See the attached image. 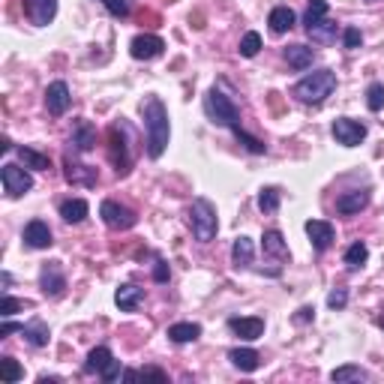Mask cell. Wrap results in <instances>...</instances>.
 <instances>
[{
    "mask_svg": "<svg viewBox=\"0 0 384 384\" xmlns=\"http://www.w3.org/2000/svg\"><path fill=\"white\" fill-rule=\"evenodd\" d=\"M87 213H90V205H87L84 198H70V201H63V205H60V217H63V222L78 225V222L87 219Z\"/></svg>",
    "mask_w": 384,
    "mask_h": 384,
    "instance_id": "cb8c5ba5",
    "label": "cell"
},
{
    "mask_svg": "<svg viewBox=\"0 0 384 384\" xmlns=\"http://www.w3.org/2000/svg\"><path fill=\"white\" fill-rule=\"evenodd\" d=\"M15 153H18V160L25 162V168H33V172H49V168H51L49 156L39 153V151H33V148H18Z\"/></svg>",
    "mask_w": 384,
    "mask_h": 384,
    "instance_id": "4316f807",
    "label": "cell"
},
{
    "mask_svg": "<svg viewBox=\"0 0 384 384\" xmlns=\"http://www.w3.org/2000/svg\"><path fill=\"white\" fill-rule=\"evenodd\" d=\"M229 327L241 340H262L264 319H229Z\"/></svg>",
    "mask_w": 384,
    "mask_h": 384,
    "instance_id": "d6986e66",
    "label": "cell"
},
{
    "mask_svg": "<svg viewBox=\"0 0 384 384\" xmlns=\"http://www.w3.org/2000/svg\"><path fill=\"white\" fill-rule=\"evenodd\" d=\"M18 309H25V300L4 295V303H0V315H4V319H13V315H15Z\"/></svg>",
    "mask_w": 384,
    "mask_h": 384,
    "instance_id": "ab89813d",
    "label": "cell"
},
{
    "mask_svg": "<svg viewBox=\"0 0 384 384\" xmlns=\"http://www.w3.org/2000/svg\"><path fill=\"white\" fill-rule=\"evenodd\" d=\"M144 300V291L139 288V286H129V282H127V286H120L117 291H115V303H117V307L123 309V312H135V309H139V303Z\"/></svg>",
    "mask_w": 384,
    "mask_h": 384,
    "instance_id": "ffe728a7",
    "label": "cell"
},
{
    "mask_svg": "<svg viewBox=\"0 0 384 384\" xmlns=\"http://www.w3.org/2000/svg\"><path fill=\"white\" fill-rule=\"evenodd\" d=\"M231 132L237 135V141H241V144H243V148L250 151V153H264V151H267V144H264V141H258V139H252V135H246L241 127L231 129Z\"/></svg>",
    "mask_w": 384,
    "mask_h": 384,
    "instance_id": "74e56055",
    "label": "cell"
},
{
    "mask_svg": "<svg viewBox=\"0 0 384 384\" xmlns=\"http://www.w3.org/2000/svg\"><path fill=\"white\" fill-rule=\"evenodd\" d=\"M343 42H345V49H360V45H364V33H360L357 27H345Z\"/></svg>",
    "mask_w": 384,
    "mask_h": 384,
    "instance_id": "60d3db41",
    "label": "cell"
},
{
    "mask_svg": "<svg viewBox=\"0 0 384 384\" xmlns=\"http://www.w3.org/2000/svg\"><path fill=\"white\" fill-rule=\"evenodd\" d=\"M189 225H192V234H196V241L201 243H210L213 237H217V207L210 205L207 198H196L189 205Z\"/></svg>",
    "mask_w": 384,
    "mask_h": 384,
    "instance_id": "277c9868",
    "label": "cell"
},
{
    "mask_svg": "<svg viewBox=\"0 0 384 384\" xmlns=\"http://www.w3.org/2000/svg\"><path fill=\"white\" fill-rule=\"evenodd\" d=\"M141 378H156V381H168V376L162 369H156V366H144L141 369Z\"/></svg>",
    "mask_w": 384,
    "mask_h": 384,
    "instance_id": "f6af8a7d",
    "label": "cell"
},
{
    "mask_svg": "<svg viewBox=\"0 0 384 384\" xmlns=\"http://www.w3.org/2000/svg\"><path fill=\"white\" fill-rule=\"evenodd\" d=\"M366 378H369V372L360 369V366H352V364L331 372V381H336V384H343V381H366Z\"/></svg>",
    "mask_w": 384,
    "mask_h": 384,
    "instance_id": "4dcf8cb0",
    "label": "cell"
},
{
    "mask_svg": "<svg viewBox=\"0 0 384 384\" xmlns=\"http://www.w3.org/2000/svg\"><path fill=\"white\" fill-rule=\"evenodd\" d=\"M99 378H103V381H117V378H123V366H120V360H115V357H111L108 360V364H105V369L103 372H99Z\"/></svg>",
    "mask_w": 384,
    "mask_h": 384,
    "instance_id": "f35d334b",
    "label": "cell"
},
{
    "mask_svg": "<svg viewBox=\"0 0 384 384\" xmlns=\"http://www.w3.org/2000/svg\"><path fill=\"white\" fill-rule=\"evenodd\" d=\"M252 255H255V250H252V241H250V237H237L234 246H231V262H234V267H237V270H246V267L252 264Z\"/></svg>",
    "mask_w": 384,
    "mask_h": 384,
    "instance_id": "d4e9b609",
    "label": "cell"
},
{
    "mask_svg": "<svg viewBox=\"0 0 384 384\" xmlns=\"http://www.w3.org/2000/svg\"><path fill=\"white\" fill-rule=\"evenodd\" d=\"M25 243L30 246V250H49V246L54 243L51 241V229H49V222H42V219H33L25 225Z\"/></svg>",
    "mask_w": 384,
    "mask_h": 384,
    "instance_id": "9a60e30c",
    "label": "cell"
},
{
    "mask_svg": "<svg viewBox=\"0 0 384 384\" xmlns=\"http://www.w3.org/2000/svg\"><path fill=\"white\" fill-rule=\"evenodd\" d=\"M58 381H60L58 376H42V378H39V384H58Z\"/></svg>",
    "mask_w": 384,
    "mask_h": 384,
    "instance_id": "681fc988",
    "label": "cell"
},
{
    "mask_svg": "<svg viewBox=\"0 0 384 384\" xmlns=\"http://www.w3.org/2000/svg\"><path fill=\"white\" fill-rule=\"evenodd\" d=\"M168 276H172V270H168V264L160 258V262H156V267H153V279H156V282H168Z\"/></svg>",
    "mask_w": 384,
    "mask_h": 384,
    "instance_id": "ee69618b",
    "label": "cell"
},
{
    "mask_svg": "<svg viewBox=\"0 0 384 384\" xmlns=\"http://www.w3.org/2000/svg\"><path fill=\"white\" fill-rule=\"evenodd\" d=\"M366 205H369V189H352V192H345V196L336 198V210L345 213V217L360 213Z\"/></svg>",
    "mask_w": 384,
    "mask_h": 384,
    "instance_id": "ac0fdd59",
    "label": "cell"
},
{
    "mask_svg": "<svg viewBox=\"0 0 384 384\" xmlns=\"http://www.w3.org/2000/svg\"><path fill=\"white\" fill-rule=\"evenodd\" d=\"M258 210L262 213H276L279 210V189L276 186H264L258 192Z\"/></svg>",
    "mask_w": 384,
    "mask_h": 384,
    "instance_id": "d6a6232c",
    "label": "cell"
},
{
    "mask_svg": "<svg viewBox=\"0 0 384 384\" xmlns=\"http://www.w3.org/2000/svg\"><path fill=\"white\" fill-rule=\"evenodd\" d=\"M229 360H231V364L241 369V372H255L258 364H262V354H258L255 348H231Z\"/></svg>",
    "mask_w": 384,
    "mask_h": 384,
    "instance_id": "44dd1931",
    "label": "cell"
},
{
    "mask_svg": "<svg viewBox=\"0 0 384 384\" xmlns=\"http://www.w3.org/2000/svg\"><path fill=\"white\" fill-rule=\"evenodd\" d=\"M0 378L6 384H15V381L25 378V369H21V364L15 357H0Z\"/></svg>",
    "mask_w": 384,
    "mask_h": 384,
    "instance_id": "f546056e",
    "label": "cell"
},
{
    "mask_svg": "<svg viewBox=\"0 0 384 384\" xmlns=\"http://www.w3.org/2000/svg\"><path fill=\"white\" fill-rule=\"evenodd\" d=\"M108 156H111V162H115L117 177H127L132 168V160H129V144L123 139V127L108 129Z\"/></svg>",
    "mask_w": 384,
    "mask_h": 384,
    "instance_id": "5b68a950",
    "label": "cell"
},
{
    "mask_svg": "<svg viewBox=\"0 0 384 384\" xmlns=\"http://www.w3.org/2000/svg\"><path fill=\"white\" fill-rule=\"evenodd\" d=\"M286 60L291 70H309L312 60H315V51L307 49V45H288L286 49Z\"/></svg>",
    "mask_w": 384,
    "mask_h": 384,
    "instance_id": "484cf974",
    "label": "cell"
},
{
    "mask_svg": "<svg viewBox=\"0 0 384 384\" xmlns=\"http://www.w3.org/2000/svg\"><path fill=\"white\" fill-rule=\"evenodd\" d=\"M63 168H66V180H70L72 186H96L99 184V174H96V168H90V165H82V162H75L72 156H66L63 160Z\"/></svg>",
    "mask_w": 384,
    "mask_h": 384,
    "instance_id": "7c38bea8",
    "label": "cell"
},
{
    "mask_svg": "<svg viewBox=\"0 0 384 384\" xmlns=\"http://www.w3.org/2000/svg\"><path fill=\"white\" fill-rule=\"evenodd\" d=\"M324 15H327V0H309L307 13H303V25L312 27L319 21H324Z\"/></svg>",
    "mask_w": 384,
    "mask_h": 384,
    "instance_id": "e575fe53",
    "label": "cell"
},
{
    "mask_svg": "<svg viewBox=\"0 0 384 384\" xmlns=\"http://www.w3.org/2000/svg\"><path fill=\"white\" fill-rule=\"evenodd\" d=\"M258 51H262V37H258L255 30H250V33H246V37L241 39V54H243V58H255Z\"/></svg>",
    "mask_w": 384,
    "mask_h": 384,
    "instance_id": "8d00e7d4",
    "label": "cell"
},
{
    "mask_svg": "<svg viewBox=\"0 0 384 384\" xmlns=\"http://www.w3.org/2000/svg\"><path fill=\"white\" fill-rule=\"evenodd\" d=\"M201 336V327L196 321H180V324H172L168 327V340L177 343V345H184V343H196Z\"/></svg>",
    "mask_w": 384,
    "mask_h": 384,
    "instance_id": "603a6c76",
    "label": "cell"
},
{
    "mask_svg": "<svg viewBox=\"0 0 384 384\" xmlns=\"http://www.w3.org/2000/svg\"><path fill=\"white\" fill-rule=\"evenodd\" d=\"M72 148L78 151V153H90L96 148V129H94V123L90 120H78L75 123V129H72Z\"/></svg>",
    "mask_w": 384,
    "mask_h": 384,
    "instance_id": "e0dca14e",
    "label": "cell"
},
{
    "mask_svg": "<svg viewBox=\"0 0 384 384\" xmlns=\"http://www.w3.org/2000/svg\"><path fill=\"white\" fill-rule=\"evenodd\" d=\"M345 303H348V291L345 288H333L331 295H327V307H331V309H343Z\"/></svg>",
    "mask_w": 384,
    "mask_h": 384,
    "instance_id": "7bdbcfd3",
    "label": "cell"
},
{
    "mask_svg": "<svg viewBox=\"0 0 384 384\" xmlns=\"http://www.w3.org/2000/svg\"><path fill=\"white\" fill-rule=\"evenodd\" d=\"M378 324H381V327H384V315H381V319H378Z\"/></svg>",
    "mask_w": 384,
    "mask_h": 384,
    "instance_id": "f907efd6",
    "label": "cell"
},
{
    "mask_svg": "<svg viewBox=\"0 0 384 384\" xmlns=\"http://www.w3.org/2000/svg\"><path fill=\"white\" fill-rule=\"evenodd\" d=\"M111 360V352L105 345H99V348H94V352L87 354V364H84V372H103L105 369V364Z\"/></svg>",
    "mask_w": 384,
    "mask_h": 384,
    "instance_id": "836d02e7",
    "label": "cell"
},
{
    "mask_svg": "<svg viewBox=\"0 0 384 384\" xmlns=\"http://www.w3.org/2000/svg\"><path fill=\"white\" fill-rule=\"evenodd\" d=\"M333 139L340 141L343 148H357V144L366 139V127L360 120H352V117H336L333 120Z\"/></svg>",
    "mask_w": 384,
    "mask_h": 384,
    "instance_id": "9c48e42d",
    "label": "cell"
},
{
    "mask_svg": "<svg viewBox=\"0 0 384 384\" xmlns=\"http://www.w3.org/2000/svg\"><path fill=\"white\" fill-rule=\"evenodd\" d=\"M25 9H27V18L33 25L45 27L58 15V0H25Z\"/></svg>",
    "mask_w": 384,
    "mask_h": 384,
    "instance_id": "5bb4252c",
    "label": "cell"
},
{
    "mask_svg": "<svg viewBox=\"0 0 384 384\" xmlns=\"http://www.w3.org/2000/svg\"><path fill=\"white\" fill-rule=\"evenodd\" d=\"M103 4H105V9L115 18H127L129 15V4H127V0H103Z\"/></svg>",
    "mask_w": 384,
    "mask_h": 384,
    "instance_id": "b9f144b4",
    "label": "cell"
},
{
    "mask_svg": "<svg viewBox=\"0 0 384 384\" xmlns=\"http://www.w3.org/2000/svg\"><path fill=\"white\" fill-rule=\"evenodd\" d=\"M366 105H369V111H381L384 108V84L381 82H372L366 87Z\"/></svg>",
    "mask_w": 384,
    "mask_h": 384,
    "instance_id": "d590c367",
    "label": "cell"
},
{
    "mask_svg": "<svg viewBox=\"0 0 384 384\" xmlns=\"http://www.w3.org/2000/svg\"><path fill=\"white\" fill-rule=\"evenodd\" d=\"M205 115L210 123H217V127H225V129L241 127V111H237V105L217 87L207 90V96H205Z\"/></svg>",
    "mask_w": 384,
    "mask_h": 384,
    "instance_id": "3957f363",
    "label": "cell"
},
{
    "mask_svg": "<svg viewBox=\"0 0 384 384\" xmlns=\"http://www.w3.org/2000/svg\"><path fill=\"white\" fill-rule=\"evenodd\" d=\"M21 327H25V324H15V321H4V327H0V336H9V333H21Z\"/></svg>",
    "mask_w": 384,
    "mask_h": 384,
    "instance_id": "bcb514c9",
    "label": "cell"
},
{
    "mask_svg": "<svg viewBox=\"0 0 384 384\" xmlns=\"http://www.w3.org/2000/svg\"><path fill=\"white\" fill-rule=\"evenodd\" d=\"M70 103H72V96H70V87L63 82H54V84L45 87V108H49V115H54V117L66 115Z\"/></svg>",
    "mask_w": 384,
    "mask_h": 384,
    "instance_id": "30bf717a",
    "label": "cell"
},
{
    "mask_svg": "<svg viewBox=\"0 0 384 384\" xmlns=\"http://www.w3.org/2000/svg\"><path fill=\"white\" fill-rule=\"evenodd\" d=\"M99 217H103V222L108 225V229H115V231H127V229H132V225L139 222L135 210L117 205V201H103V207H99Z\"/></svg>",
    "mask_w": 384,
    "mask_h": 384,
    "instance_id": "52a82bcc",
    "label": "cell"
},
{
    "mask_svg": "<svg viewBox=\"0 0 384 384\" xmlns=\"http://www.w3.org/2000/svg\"><path fill=\"white\" fill-rule=\"evenodd\" d=\"M262 250H264V255H270L274 262L282 267V262H288V246H286V237H282V231H276V229H270V231H264V237H262Z\"/></svg>",
    "mask_w": 384,
    "mask_h": 384,
    "instance_id": "2e32d148",
    "label": "cell"
},
{
    "mask_svg": "<svg viewBox=\"0 0 384 384\" xmlns=\"http://www.w3.org/2000/svg\"><path fill=\"white\" fill-rule=\"evenodd\" d=\"M165 49V42L160 37H153V33H144V37H135L132 45H129V54L135 60H153V58H160Z\"/></svg>",
    "mask_w": 384,
    "mask_h": 384,
    "instance_id": "8fae6325",
    "label": "cell"
},
{
    "mask_svg": "<svg viewBox=\"0 0 384 384\" xmlns=\"http://www.w3.org/2000/svg\"><path fill=\"white\" fill-rule=\"evenodd\" d=\"M366 258H369V250H366V243H352L345 250V264H348V270H357V267H364L366 264Z\"/></svg>",
    "mask_w": 384,
    "mask_h": 384,
    "instance_id": "1f68e13d",
    "label": "cell"
},
{
    "mask_svg": "<svg viewBox=\"0 0 384 384\" xmlns=\"http://www.w3.org/2000/svg\"><path fill=\"white\" fill-rule=\"evenodd\" d=\"M336 90V72L333 70H319V72H309L307 78H300L295 84V96L300 103H324Z\"/></svg>",
    "mask_w": 384,
    "mask_h": 384,
    "instance_id": "7a4b0ae2",
    "label": "cell"
},
{
    "mask_svg": "<svg viewBox=\"0 0 384 384\" xmlns=\"http://www.w3.org/2000/svg\"><path fill=\"white\" fill-rule=\"evenodd\" d=\"M312 315H315V309H312V307H303V309L297 312V321H309Z\"/></svg>",
    "mask_w": 384,
    "mask_h": 384,
    "instance_id": "7dc6e473",
    "label": "cell"
},
{
    "mask_svg": "<svg viewBox=\"0 0 384 384\" xmlns=\"http://www.w3.org/2000/svg\"><path fill=\"white\" fill-rule=\"evenodd\" d=\"M0 151H4V153H9V151H13V141H9L6 135H4V139H0Z\"/></svg>",
    "mask_w": 384,
    "mask_h": 384,
    "instance_id": "c3c4849f",
    "label": "cell"
},
{
    "mask_svg": "<svg viewBox=\"0 0 384 384\" xmlns=\"http://www.w3.org/2000/svg\"><path fill=\"white\" fill-rule=\"evenodd\" d=\"M295 21H297V15H295V9L291 6H276V9H270V15H267V25H270L274 33L291 30L295 27Z\"/></svg>",
    "mask_w": 384,
    "mask_h": 384,
    "instance_id": "7402d4cb",
    "label": "cell"
},
{
    "mask_svg": "<svg viewBox=\"0 0 384 384\" xmlns=\"http://www.w3.org/2000/svg\"><path fill=\"white\" fill-rule=\"evenodd\" d=\"M0 180H4V192L9 198H21L25 192L33 189V177L25 172V168H18L13 162L4 165V172H0Z\"/></svg>",
    "mask_w": 384,
    "mask_h": 384,
    "instance_id": "8992f818",
    "label": "cell"
},
{
    "mask_svg": "<svg viewBox=\"0 0 384 384\" xmlns=\"http://www.w3.org/2000/svg\"><path fill=\"white\" fill-rule=\"evenodd\" d=\"M307 234H309L315 252H327L333 246V237H336L333 234V225L324 222V219H309L307 222Z\"/></svg>",
    "mask_w": 384,
    "mask_h": 384,
    "instance_id": "4fadbf2b",
    "label": "cell"
},
{
    "mask_svg": "<svg viewBox=\"0 0 384 384\" xmlns=\"http://www.w3.org/2000/svg\"><path fill=\"white\" fill-rule=\"evenodd\" d=\"M307 33H309V39H312V42H319V45H331V42L336 39V25H333V21H319V25L307 27Z\"/></svg>",
    "mask_w": 384,
    "mask_h": 384,
    "instance_id": "f1b7e54d",
    "label": "cell"
},
{
    "mask_svg": "<svg viewBox=\"0 0 384 384\" xmlns=\"http://www.w3.org/2000/svg\"><path fill=\"white\" fill-rule=\"evenodd\" d=\"M39 288H42L45 297H60L63 291H66V274H63L60 262L42 264V270H39Z\"/></svg>",
    "mask_w": 384,
    "mask_h": 384,
    "instance_id": "ba28073f",
    "label": "cell"
},
{
    "mask_svg": "<svg viewBox=\"0 0 384 384\" xmlns=\"http://www.w3.org/2000/svg\"><path fill=\"white\" fill-rule=\"evenodd\" d=\"M21 333H25V340L30 343V345H37V348H42V345H49V327H45L42 321H30V324H25L21 327Z\"/></svg>",
    "mask_w": 384,
    "mask_h": 384,
    "instance_id": "83f0119b",
    "label": "cell"
},
{
    "mask_svg": "<svg viewBox=\"0 0 384 384\" xmlns=\"http://www.w3.org/2000/svg\"><path fill=\"white\" fill-rule=\"evenodd\" d=\"M141 117H144V132H148V156L151 160H160L168 148V111L162 105L160 96H144L141 99Z\"/></svg>",
    "mask_w": 384,
    "mask_h": 384,
    "instance_id": "6da1fadb",
    "label": "cell"
}]
</instances>
